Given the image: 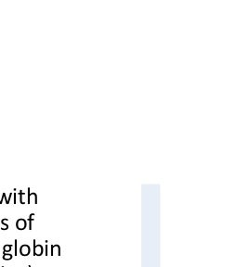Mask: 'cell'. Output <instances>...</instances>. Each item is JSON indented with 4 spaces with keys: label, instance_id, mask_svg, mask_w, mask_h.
<instances>
[{
    "label": "cell",
    "instance_id": "6da1fadb",
    "mask_svg": "<svg viewBox=\"0 0 238 267\" xmlns=\"http://www.w3.org/2000/svg\"><path fill=\"white\" fill-rule=\"evenodd\" d=\"M26 226H27V222H26V220L25 219L21 218V219L17 220V222H16V228H17L18 230H20V231L24 230V229L26 228Z\"/></svg>",
    "mask_w": 238,
    "mask_h": 267
},
{
    "label": "cell",
    "instance_id": "3957f363",
    "mask_svg": "<svg viewBox=\"0 0 238 267\" xmlns=\"http://www.w3.org/2000/svg\"><path fill=\"white\" fill-rule=\"evenodd\" d=\"M30 247L28 245L24 244V245H22L21 248H20V254L22 256H28L30 254Z\"/></svg>",
    "mask_w": 238,
    "mask_h": 267
},
{
    "label": "cell",
    "instance_id": "5b68a950",
    "mask_svg": "<svg viewBox=\"0 0 238 267\" xmlns=\"http://www.w3.org/2000/svg\"><path fill=\"white\" fill-rule=\"evenodd\" d=\"M12 249V245L10 244H7V245H4L3 247V253H9L11 251Z\"/></svg>",
    "mask_w": 238,
    "mask_h": 267
},
{
    "label": "cell",
    "instance_id": "277c9868",
    "mask_svg": "<svg viewBox=\"0 0 238 267\" xmlns=\"http://www.w3.org/2000/svg\"><path fill=\"white\" fill-rule=\"evenodd\" d=\"M7 222H8V219H7V218H5V219H3L1 222H0V224L3 225V227L1 228V230L5 231V230H7V229H8V225L7 224Z\"/></svg>",
    "mask_w": 238,
    "mask_h": 267
},
{
    "label": "cell",
    "instance_id": "ba28073f",
    "mask_svg": "<svg viewBox=\"0 0 238 267\" xmlns=\"http://www.w3.org/2000/svg\"><path fill=\"white\" fill-rule=\"evenodd\" d=\"M19 195H20V202L22 203V204H24V201L22 200V195H23V192L21 190L20 191V193H19Z\"/></svg>",
    "mask_w": 238,
    "mask_h": 267
},
{
    "label": "cell",
    "instance_id": "30bf717a",
    "mask_svg": "<svg viewBox=\"0 0 238 267\" xmlns=\"http://www.w3.org/2000/svg\"><path fill=\"white\" fill-rule=\"evenodd\" d=\"M46 255H48V245H46Z\"/></svg>",
    "mask_w": 238,
    "mask_h": 267
},
{
    "label": "cell",
    "instance_id": "52a82bcc",
    "mask_svg": "<svg viewBox=\"0 0 238 267\" xmlns=\"http://www.w3.org/2000/svg\"><path fill=\"white\" fill-rule=\"evenodd\" d=\"M34 213H31L30 214V217L28 218V222H29V229L32 230V222L34 221Z\"/></svg>",
    "mask_w": 238,
    "mask_h": 267
},
{
    "label": "cell",
    "instance_id": "8992f818",
    "mask_svg": "<svg viewBox=\"0 0 238 267\" xmlns=\"http://www.w3.org/2000/svg\"><path fill=\"white\" fill-rule=\"evenodd\" d=\"M2 258H3L4 261H10L13 258V255H12L11 253H3V257Z\"/></svg>",
    "mask_w": 238,
    "mask_h": 267
},
{
    "label": "cell",
    "instance_id": "8fae6325",
    "mask_svg": "<svg viewBox=\"0 0 238 267\" xmlns=\"http://www.w3.org/2000/svg\"><path fill=\"white\" fill-rule=\"evenodd\" d=\"M14 203H16V194H14Z\"/></svg>",
    "mask_w": 238,
    "mask_h": 267
},
{
    "label": "cell",
    "instance_id": "9c48e42d",
    "mask_svg": "<svg viewBox=\"0 0 238 267\" xmlns=\"http://www.w3.org/2000/svg\"><path fill=\"white\" fill-rule=\"evenodd\" d=\"M14 243H15V252H14V254H15V256H17V254H18V250H17V245H18V240L17 239H15L14 240Z\"/></svg>",
    "mask_w": 238,
    "mask_h": 267
},
{
    "label": "cell",
    "instance_id": "7c38bea8",
    "mask_svg": "<svg viewBox=\"0 0 238 267\" xmlns=\"http://www.w3.org/2000/svg\"><path fill=\"white\" fill-rule=\"evenodd\" d=\"M28 267H32V266H31V265H29V266H28Z\"/></svg>",
    "mask_w": 238,
    "mask_h": 267
},
{
    "label": "cell",
    "instance_id": "7a4b0ae2",
    "mask_svg": "<svg viewBox=\"0 0 238 267\" xmlns=\"http://www.w3.org/2000/svg\"><path fill=\"white\" fill-rule=\"evenodd\" d=\"M43 254V247L42 245H36V240L34 239V255L35 256H41Z\"/></svg>",
    "mask_w": 238,
    "mask_h": 267
}]
</instances>
